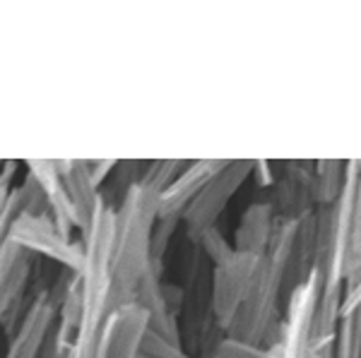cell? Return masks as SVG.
<instances>
[{
  "mask_svg": "<svg viewBox=\"0 0 361 358\" xmlns=\"http://www.w3.org/2000/svg\"><path fill=\"white\" fill-rule=\"evenodd\" d=\"M318 310V279L311 272L287 296L284 315L277 337L267 349L272 358H311L313 354V320Z\"/></svg>",
  "mask_w": 361,
  "mask_h": 358,
  "instance_id": "6da1fadb",
  "label": "cell"
},
{
  "mask_svg": "<svg viewBox=\"0 0 361 358\" xmlns=\"http://www.w3.org/2000/svg\"><path fill=\"white\" fill-rule=\"evenodd\" d=\"M313 164H287V173L275 186V205L272 210H279L277 217L282 219H304L311 212L313 205Z\"/></svg>",
  "mask_w": 361,
  "mask_h": 358,
  "instance_id": "277c9868",
  "label": "cell"
},
{
  "mask_svg": "<svg viewBox=\"0 0 361 358\" xmlns=\"http://www.w3.org/2000/svg\"><path fill=\"white\" fill-rule=\"evenodd\" d=\"M255 264H258V257L238 250L231 252L224 262L214 264L212 281H209V301H212V315L222 332H226L241 303L246 301Z\"/></svg>",
  "mask_w": 361,
  "mask_h": 358,
  "instance_id": "7a4b0ae2",
  "label": "cell"
},
{
  "mask_svg": "<svg viewBox=\"0 0 361 358\" xmlns=\"http://www.w3.org/2000/svg\"><path fill=\"white\" fill-rule=\"evenodd\" d=\"M333 346L335 358H361V308L340 315Z\"/></svg>",
  "mask_w": 361,
  "mask_h": 358,
  "instance_id": "ba28073f",
  "label": "cell"
},
{
  "mask_svg": "<svg viewBox=\"0 0 361 358\" xmlns=\"http://www.w3.org/2000/svg\"><path fill=\"white\" fill-rule=\"evenodd\" d=\"M354 308H361V276L359 281L354 286H349L345 291V296H342V308H340V315L349 313V310Z\"/></svg>",
  "mask_w": 361,
  "mask_h": 358,
  "instance_id": "30bf717a",
  "label": "cell"
},
{
  "mask_svg": "<svg viewBox=\"0 0 361 358\" xmlns=\"http://www.w3.org/2000/svg\"><path fill=\"white\" fill-rule=\"evenodd\" d=\"M275 222L277 217L275 210H272V202L250 205L236 229V250L260 257L267 250V245H270Z\"/></svg>",
  "mask_w": 361,
  "mask_h": 358,
  "instance_id": "8992f818",
  "label": "cell"
},
{
  "mask_svg": "<svg viewBox=\"0 0 361 358\" xmlns=\"http://www.w3.org/2000/svg\"><path fill=\"white\" fill-rule=\"evenodd\" d=\"M56 308L49 296H39L37 301L29 305L25 320H22L20 330L13 337V344L8 349L5 358H39L49 342L54 327Z\"/></svg>",
  "mask_w": 361,
  "mask_h": 358,
  "instance_id": "5b68a950",
  "label": "cell"
},
{
  "mask_svg": "<svg viewBox=\"0 0 361 358\" xmlns=\"http://www.w3.org/2000/svg\"><path fill=\"white\" fill-rule=\"evenodd\" d=\"M253 171H255V181L258 186H275V176L270 173V161H258L253 164Z\"/></svg>",
  "mask_w": 361,
  "mask_h": 358,
  "instance_id": "8fae6325",
  "label": "cell"
},
{
  "mask_svg": "<svg viewBox=\"0 0 361 358\" xmlns=\"http://www.w3.org/2000/svg\"><path fill=\"white\" fill-rule=\"evenodd\" d=\"M253 171V161H238V164H226L205 188L197 193V198L190 202L188 212H185V222H188V234L190 238L200 243L202 238L212 231L214 219L222 215L226 202L231 200V195L241 188V183L246 181Z\"/></svg>",
  "mask_w": 361,
  "mask_h": 358,
  "instance_id": "3957f363",
  "label": "cell"
},
{
  "mask_svg": "<svg viewBox=\"0 0 361 358\" xmlns=\"http://www.w3.org/2000/svg\"><path fill=\"white\" fill-rule=\"evenodd\" d=\"M212 358H272L270 349L265 346H253L246 342H238V339L222 337V342L217 344V349L212 351Z\"/></svg>",
  "mask_w": 361,
  "mask_h": 358,
  "instance_id": "9c48e42d",
  "label": "cell"
},
{
  "mask_svg": "<svg viewBox=\"0 0 361 358\" xmlns=\"http://www.w3.org/2000/svg\"><path fill=\"white\" fill-rule=\"evenodd\" d=\"M311 358H330V356H325V354H316V351H313Z\"/></svg>",
  "mask_w": 361,
  "mask_h": 358,
  "instance_id": "7c38bea8",
  "label": "cell"
},
{
  "mask_svg": "<svg viewBox=\"0 0 361 358\" xmlns=\"http://www.w3.org/2000/svg\"><path fill=\"white\" fill-rule=\"evenodd\" d=\"M345 186V166L340 161H318L313 171V202L323 207L335 205Z\"/></svg>",
  "mask_w": 361,
  "mask_h": 358,
  "instance_id": "52a82bcc",
  "label": "cell"
}]
</instances>
